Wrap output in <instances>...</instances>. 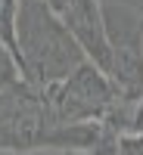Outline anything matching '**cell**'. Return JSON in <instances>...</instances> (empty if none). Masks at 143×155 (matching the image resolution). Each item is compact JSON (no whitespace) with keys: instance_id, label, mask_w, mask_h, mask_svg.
Wrapping results in <instances>:
<instances>
[{"instance_id":"cell-1","label":"cell","mask_w":143,"mask_h":155,"mask_svg":"<svg viewBox=\"0 0 143 155\" xmlns=\"http://www.w3.org/2000/svg\"><path fill=\"white\" fill-rule=\"evenodd\" d=\"M16 59L22 65V81L44 90L69 78L87 56L69 34L62 16L44 0H19L16 19Z\"/></svg>"},{"instance_id":"cell-2","label":"cell","mask_w":143,"mask_h":155,"mask_svg":"<svg viewBox=\"0 0 143 155\" xmlns=\"http://www.w3.org/2000/svg\"><path fill=\"white\" fill-rule=\"evenodd\" d=\"M59 121L50 115L41 90L16 84L0 96V155H31L56 149Z\"/></svg>"},{"instance_id":"cell-3","label":"cell","mask_w":143,"mask_h":155,"mask_svg":"<svg viewBox=\"0 0 143 155\" xmlns=\"http://www.w3.org/2000/svg\"><path fill=\"white\" fill-rule=\"evenodd\" d=\"M109 37V78L124 99H143V6L137 0H103Z\"/></svg>"},{"instance_id":"cell-4","label":"cell","mask_w":143,"mask_h":155,"mask_svg":"<svg viewBox=\"0 0 143 155\" xmlns=\"http://www.w3.org/2000/svg\"><path fill=\"white\" fill-rule=\"evenodd\" d=\"M47 99L50 115L59 124H84V121H103L106 112L115 106L121 93L115 90L112 78L94 62L78 65L69 78L50 84L41 90Z\"/></svg>"},{"instance_id":"cell-5","label":"cell","mask_w":143,"mask_h":155,"mask_svg":"<svg viewBox=\"0 0 143 155\" xmlns=\"http://www.w3.org/2000/svg\"><path fill=\"white\" fill-rule=\"evenodd\" d=\"M69 34L84 50L87 62L109 71V37H106V19H103V0H66L59 9Z\"/></svg>"},{"instance_id":"cell-6","label":"cell","mask_w":143,"mask_h":155,"mask_svg":"<svg viewBox=\"0 0 143 155\" xmlns=\"http://www.w3.org/2000/svg\"><path fill=\"white\" fill-rule=\"evenodd\" d=\"M16 84H22V65H19L16 53L6 44H0V93L12 90Z\"/></svg>"},{"instance_id":"cell-7","label":"cell","mask_w":143,"mask_h":155,"mask_svg":"<svg viewBox=\"0 0 143 155\" xmlns=\"http://www.w3.org/2000/svg\"><path fill=\"white\" fill-rule=\"evenodd\" d=\"M16 19H19V0H0V44H6L16 53Z\"/></svg>"},{"instance_id":"cell-8","label":"cell","mask_w":143,"mask_h":155,"mask_svg":"<svg viewBox=\"0 0 143 155\" xmlns=\"http://www.w3.org/2000/svg\"><path fill=\"white\" fill-rule=\"evenodd\" d=\"M44 3H47V6H53V9H56V12H59V9H62V6H66V0H44Z\"/></svg>"},{"instance_id":"cell-9","label":"cell","mask_w":143,"mask_h":155,"mask_svg":"<svg viewBox=\"0 0 143 155\" xmlns=\"http://www.w3.org/2000/svg\"><path fill=\"white\" fill-rule=\"evenodd\" d=\"M0 96H3V93H0Z\"/></svg>"}]
</instances>
